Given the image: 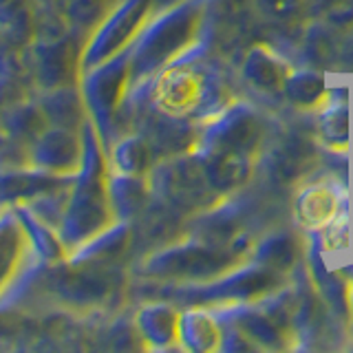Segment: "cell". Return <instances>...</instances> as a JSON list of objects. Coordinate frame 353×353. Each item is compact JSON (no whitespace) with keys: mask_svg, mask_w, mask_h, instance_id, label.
Masks as SVG:
<instances>
[]
</instances>
